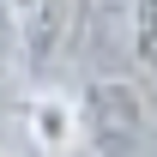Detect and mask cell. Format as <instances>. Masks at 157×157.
Returning <instances> with one entry per match:
<instances>
[{
  "label": "cell",
  "mask_w": 157,
  "mask_h": 157,
  "mask_svg": "<svg viewBox=\"0 0 157 157\" xmlns=\"http://www.w3.org/2000/svg\"><path fill=\"white\" fill-rule=\"evenodd\" d=\"M127 48H133V67L157 85V0L127 6Z\"/></svg>",
  "instance_id": "277c9868"
},
{
  "label": "cell",
  "mask_w": 157,
  "mask_h": 157,
  "mask_svg": "<svg viewBox=\"0 0 157 157\" xmlns=\"http://www.w3.org/2000/svg\"><path fill=\"white\" fill-rule=\"evenodd\" d=\"M30 67H55L78 36V0H36V12L18 24Z\"/></svg>",
  "instance_id": "3957f363"
},
{
  "label": "cell",
  "mask_w": 157,
  "mask_h": 157,
  "mask_svg": "<svg viewBox=\"0 0 157 157\" xmlns=\"http://www.w3.org/2000/svg\"><path fill=\"white\" fill-rule=\"evenodd\" d=\"M24 139H30L36 157H73V151H85V139H78V103L55 97V91H36V97L24 103Z\"/></svg>",
  "instance_id": "7a4b0ae2"
},
{
  "label": "cell",
  "mask_w": 157,
  "mask_h": 157,
  "mask_svg": "<svg viewBox=\"0 0 157 157\" xmlns=\"http://www.w3.org/2000/svg\"><path fill=\"white\" fill-rule=\"evenodd\" d=\"M78 139L91 157H145V139H151V103L133 78L103 73L85 85L78 97Z\"/></svg>",
  "instance_id": "6da1fadb"
}]
</instances>
